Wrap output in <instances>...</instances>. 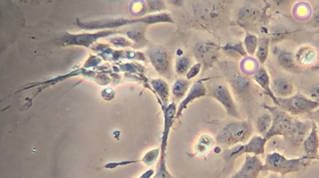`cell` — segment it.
Returning <instances> with one entry per match:
<instances>
[{"instance_id": "1", "label": "cell", "mask_w": 319, "mask_h": 178, "mask_svg": "<svg viewBox=\"0 0 319 178\" xmlns=\"http://www.w3.org/2000/svg\"><path fill=\"white\" fill-rule=\"evenodd\" d=\"M314 159L307 156L299 158L287 159L279 153L274 152L267 155L263 171L280 174L284 177L288 174L304 169Z\"/></svg>"}, {"instance_id": "2", "label": "cell", "mask_w": 319, "mask_h": 178, "mask_svg": "<svg viewBox=\"0 0 319 178\" xmlns=\"http://www.w3.org/2000/svg\"><path fill=\"white\" fill-rule=\"evenodd\" d=\"M264 108L270 112L272 117L270 129L264 137L267 141L272 137L282 135L288 138L295 126L296 119L277 106L264 105Z\"/></svg>"}, {"instance_id": "3", "label": "cell", "mask_w": 319, "mask_h": 178, "mask_svg": "<svg viewBox=\"0 0 319 178\" xmlns=\"http://www.w3.org/2000/svg\"><path fill=\"white\" fill-rule=\"evenodd\" d=\"M252 133V125L249 122H233L220 131L217 139L218 142L225 144H237L248 140Z\"/></svg>"}, {"instance_id": "4", "label": "cell", "mask_w": 319, "mask_h": 178, "mask_svg": "<svg viewBox=\"0 0 319 178\" xmlns=\"http://www.w3.org/2000/svg\"><path fill=\"white\" fill-rule=\"evenodd\" d=\"M277 98V106L291 115L307 113L319 107L318 101L311 100L302 94Z\"/></svg>"}, {"instance_id": "5", "label": "cell", "mask_w": 319, "mask_h": 178, "mask_svg": "<svg viewBox=\"0 0 319 178\" xmlns=\"http://www.w3.org/2000/svg\"><path fill=\"white\" fill-rule=\"evenodd\" d=\"M266 139L264 137L254 136L251 138L247 144L237 146L231 151L229 154V157L237 156L243 154H252L255 156L264 154L265 146H266Z\"/></svg>"}, {"instance_id": "6", "label": "cell", "mask_w": 319, "mask_h": 178, "mask_svg": "<svg viewBox=\"0 0 319 178\" xmlns=\"http://www.w3.org/2000/svg\"><path fill=\"white\" fill-rule=\"evenodd\" d=\"M262 161L258 156L246 155L244 164L239 171L234 176L237 178H258L260 172L263 171Z\"/></svg>"}, {"instance_id": "7", "label": "cell", "mask_w": 319, "mask_h": 178, "mask_svg": "<svg viewBox=\"0 0 319 178\" xmlns=\"http://www.w3.org/2000/svg\"><path fill=\"white\" fill-rule=\"evenodd\" d=\"M214 96L222 105L225 106L229 115L237 119H241L240 115L238 112L237 106L232 98L231 93L225 86L220 85L216 87L214 90Z\"/></svg>"}, {"instance_id": "8", "label": "cell", "mask_w": 319, "mask_h": 178, "mask_svg": "<svg viewBox=\"0 0 319 178\" xmlns=\"http://www.w3.org/2000/svg\"><path fill=\"white\" fill-rule=\"evenodd\" d=\"M271 90L276 98H286L293 95L294 86L289 79L278 77L272 82Z\"/></svg>"}, {"instance_id": "9", "label": "cell", "mask_w": 319, "mask_h": 178, "mask_svg": "<svg viewBox=\"0 0 319 178\" xmlns=\"http://www.w3.org/2000/svg\"><path fill=\"white\" fill-rule=\"evenodd\" d=\"M319 145L318 131L316 125L313 123L310 133L303 141V148L306 156L315 160L318 154Z\"/></svg>"}, {"instance_id": "10", "label": "cell", "mask_w": 319, "mask_h": 178, "mask_svg": "<svg viewBox=\"0 0 319 178\" xmlns=\"http://www.w3.org/2000/svg\"><path fill=\"white\" fill-rule=\"evenodd\" d=\"M311 128L310 123H305L297 119L293 130L287 139H289V140L294 144L301 145L311 131Z\"/></svg>"}, {"instance_id": "11", "label": "cell", "mask_w": 319, "mask_h": 178, "mask_svg": "<svg viewBox=\"0 0 319 178\" xmlns=\"http://www.w3.org/2000/svg\"><path fill=\"white\" fill-rule=\"evenodd\" d=\"M206 88L202 83L200 82H196L193 86L191 87L190 91H189L188 94L184 100L181 102L180 106H179L178 110L177 112V117H179L181 115V112L183 110L186 108L188 104L190 103L193 100L196 99V98H200L201 96H204L206 95Z\"/></svg>"}, {"instance_id": "12", "label": "cell", "mask_w": 319, "mask_h": 178, "mask_svg": "<svg viewBox=\"0 0 319 178\" xmlns=\"http://www.w3.org/2000/svg\"><path fill=\"white\" fill-rule=\"evenodd\" d=\"M254 79L257 84L259 85L266 92V94L272 98L274 104L278 106V98H276L272 90H271V83L270 77L266 69L262 67L257 71L254 76Z\"/></svg>"}, {"instance_id": "13", "label": "cell", "mask_w": 319, "mask_h": 178, "mask_svg": "<svg viewBox=\"0 0 319 178\" xmlns=\"http://www.w3.org/2000/svg\"><path fill=\"white\" fill-rule=\"evenodd\" d=\"M317 53L313 48L303 46L300 48L295 56V60L303 65H309L316 60Z\"/></svg>"}, {"instance_id": "14", "label": "cell", "mask_w": 319, "mask_h": 178, "mask_svg": "<svg viewBox=\"0 0 319 178\" xmlns=\"http://www.w3.org/2000/svg\"><path fill=\"white\" fill-rule=\"evenodd\" d=\"M155 66L159 70L166 72L169 69V58L165 52L160 49H156L151 54Z\"/></svg>"}, {"instance_id": "15", "label": "cell", "mask_w": 319, "mask_h": 178, "mask_svg": "<svg viewBox=\"0 0 319 178\" xmlns=\"http://www.w3.org/2000/svg\"><path fill=\"white\" fill-rule=\"evenodd\" d=\"M274 53L277 55L278 62L284 68L293 69L295 65V57L291 51L276 48Z\"/></svg>"}, {"instance_id": "16", "label": "cell", "mask_w": 319, "mask_h": 178, "mask_svg": "<svg viewBox=\"0 0 319 178\" xmlns=\"http://www.w3.org/2000/svg\"><path fill=\"white\" fill-rule=\"evenodd\" d=\"M232 85H233L234 89L236 92L239 95L245 96L250 90V81L247 77H243L242 75H237L234 76L232 79Z\"/></svg>"}, {"instance_id": "17", "label": "cell", "mask_w": 319, "mask_h": 178, "mask_svg": "<svg viewBox=\"0 0 319 178\" xmlns=\"http://www.w3.org/2000/svg\"><path fill=\"white\" fill-rule=\"evenodd\" d=\"M213 145L214 140L211 137L208 135H202L199 139L195 148L196 154L199 156H204L211 149Z\"/></svg>"}, {"instance_id": "18", "label": "cell", "mask_w": 319, "mask_h": 178, "mask_svg": "<svg viewBox=\"0 0 319 178\" xmlns=\"http://www.w3.org/2000/svg\"><path fill=\"white\" fill-rule=\"evenodd\" d=\"M215 47L214 46L209 45L208 44H202L196 47L197 58L202 59V61L210 62L215 57Z\"/></svg>"}, {"instance_id": "19", "label": "cell", "mask_w": 319, "mask_h": 178, "mask_svg": "<svg viewBox=\"0 0 319 178\" xmlns=\"http://www.w3.org/2000/svg\"><path fill=\"white\" fill-rule=\"evenodd\" d=\"M270 39L268 38H262L258 40V47L255 51V55L261 63L264 64L268 57Z\"/></svg>"}, {"instance_id": "20", "label": "cell", "mask_w": 319, "mask_h": 178, "mask_svg": "<svg viewBox=\"0 0 319 178\" xmlns=\"http://www.w3.org/2000/svg\"><path fill=\"white\" fill-rule=\"evenodd\" d=\"M272 123V117L270 112H266L258 118L257 121V128L259 133L264 137L270 129Z\"/></svg>"}, {"instance_id": "21", "label": "cell", "mask_w": 319, "mask_h": 178, "mask_svg": "<svg viewBox=\"0 0 319 178\" xmlns=\"http://www.w3.org/2000/svg\"><path fill=\"white\" fill-rule=\"evenodd\" d=\"M258 38L256 36L251 34H247L244 40L245 51L249 55H253L258 47Z\"/></svg>"}, {"instance_id": "22", "label": "cell", "mask_w": 319, "mask_h": 178, "mask_svg": "<svg viewBox=\"0 0 319 178\" xmlns=\"http://www.w3.org/2000/svg\"><path fill=\"white\" fill-rule=\"evenodd\" d=\"M189 84L184 79H178L175 82L173 86V94L177 98H182L188 89Z\"/></svg>"}, {"instance_id": "23", "label": "cell", "mask_w": 319, "mask_h": 178, "mask_svg": "<svg viewBox=\"0 0 319 178\" xmlns=\"http://www.w3.org/2000/svg\"><path fill=\"white\" fill-rule=\"evenodd\" d=\"M154 86L158 94L161 96L163 102L167 104L169 97V89L165 82L162 80H156L154 82Z\"/></svg>"}, {"instance_id": "24", "label": "cell", "mask_w": 319, "mask_h": 178, "mask_svg": "<svg viewBox=\"0 0 319 178\" xmlns=\"http://www.w3.org/2000/svg\"><path fill=\"white\" fill-rule=\"evenodd\" d=\"M189 66H190V61L188 58L181 57L177 59L175 69L179 74H183V73L186 72L187 70H189Z\"/></svg>"}, {"instance_id": "25", "label": "cell", "mask_w": 319, "mask_h": 178, "mask_svg": "<svg viewBox=\"0 0 319 178\" xmlns=\"http://www.w3.org/2000/svg\"><path fill=\"white\" fill-rule=\"evenodd\" d=\"M200 63H197L196 65H194V66L191 67L187 73V78L188 79L194 78V77H196L199 72H200Z\"/></svg>"}, {"instance_id": "26", "label": "cell", "mask_w": 319, "mask_h": 178, "mask_svg": "<svg viewBox=\"0 0 319 178\" xmlns=\"http://www.w3.org/2000/svg\"><path fill=\"white\" fill-rule=\"evenodd\" d=\"M115 40L116 41H114V42H115L116 44H117V45L125 46V44H127L126 40H125V41H123V40H124L123 38H120V40L119 38H118V39H115Z\"/></svg>"}]
</instances>
